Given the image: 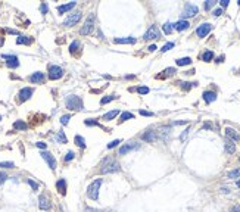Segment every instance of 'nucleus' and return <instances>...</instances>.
Wrapping results in <instances>:
<instances>
[{
  "mask_svg": "<svg viewBox=\"0 0 240 212\" xmlns=\"http://www.w3.org/2000/svg\"><path fill=\"white\" fill-rule=\"evenodd\" d=\"M80 47H81V43H80V41H78V40H74V41H72V43L69 44V52H71V53H75V52H77V50H78Z\"/></svg>",
  "mask_w": 240,
  "mask_h": 212,
  "instance_id": "nucleus-27",
  "label": "nucleus"
},
{
  "mask_svg": "<svg viewBox=\"0 0 240 212\" xmlns=\"http://www.w3.org/2000/svg\"><path fill=\"white\" fill-rule=\"evenodd\" d=\"M40 155H41V158L47 162V165L50 167V169H55V168H56V159H55V156H53L52 153H49V152H46V150H43Z\"/></svg>",
  "mask_w": 240,
  "mask_h": 212,
  "instance_id": "nucleus-12",
  "label": "nucleus"
},
{
  "mask_svg": "<svg viewBox=\"0 0 240 212\" xmlns=\"http://www.w3.org/2000/svg\"><path fill=\"white\" fill-rule=\"evenodd\" d=\"M114 99H116V96H114V94H111V96H106V97H102V100H100V105H106V103L112 102Z\"/></svg>",
  "mask_w": 240,
  "mask_h": 212,
  "instance_id": "nucleus-36",
  "label": "nucleus"
},
{
  "mask_svg": "<svg viewBox=\"0 0 240 212\" xmlns=\"http://www.w3.org/2000/svg\"><path fill=\"white\" fill-rule=\"evenodd\" d=\"M227 175H229V178H239L240 177V168H236V169L230 171Z\"/></svg>",
  "mask_w": 240,
  "mask_h": 212,
  "instance_id": "nucleus-33",
  "label": "nucleus"
},
{
  "mask_svg": "<svg viewBox=\"0 0 240 212\" xmlns=\"http://www.w3.org/2000/svg\"><path fill=\"white\" fill-rule=\"evenodd\" d=\"M30 81L34 83V84H38V83H43L44 81V74L43 72H34L33 75H30Z\"/></svg>",
  "mask_w": 240,
  "mask_h": 212,
  "instance_id": "nucleus-16",
  "label": "nucleus"
},
{
  "mask_svg": "<svg viewBox=\"0 0 240 212\" xmlns=\"http://www.w3.org/2000/svg\"><path fill=\"white\" fill-rule=\"evenodd\" d=\"M65 105H66V108L71 109V111H81V109H83V100H81V97L75 96V94L68 96V97L65 99Z\"/></svg>",
  "mask_w": 240,
  "mask_h": 212,
  "instance_id": "nucleus-2",
  "label": "nucleus"
},
{
  "mask_svg": "<svg viewBox=\"0 0 240 212\" xmlns=\"http://www.w3.org/2000/svg\"><path fill=\"white\" fill-rule=\"evenodd\" d=\"M140 115H143V116H153V113L152 112H148V111H140Z\"/></svg>",
  "mask_w": 240,
  "mask_h": 212,
  "instance_id": "nucleus-49",
  "label": "nucleus"
},
{
  "mask_svg": "<svg viewBox=\"0 0 240 212\" xmlns=\"http://www.w3.org/2000/svg\"><path fill=\"white\" fill-rule=\"evenodd\" d=\"M133 118H134V115H133L131 112H122V113H121V119H119V121L122 122V121H127V119H133Z\"/></svg>",
  "mask_w": 240,
  "mask_h": 212,
  "instance_id": "nucleus-34",
  "label": "nucleus"
},
{
  "mask_svg": "<svg viewBox=\"0 0 240 212\" xmlns=\"http://www.w3.org/2000/svg\"><path fill=\"white\" fill-rule=\"evenodd\" d=\"M197 12H199V8L196 6V5H192V3H186V6H184V11L181 13V16L183 18H192V16H196L197 15Z\"/></svg>",
  "mask_w": 240,
  "mask_h": 212,
  "instance_id": "nucleus-5",
  "label": "nucleus"
},
{
  "mask_svg": "<svg viewBox=\"0 0 240 212\" xmlns=\"http://www.w3.org/2000/svg\"><path fill=\"white\" fill-rule=\"evenodd\" d=\"M189 27H190L189 21H184V19L178 21L177 24H174V30H177V31H184V30H187Z\"/></svg>",
  "mask_w": 240,
  "mask_h": 212,
  "instance_id": "nucleus-20",
  "label": "nucleus"
},
{
  "mask_svg": "<svg viewBox=\"0 0 240 212\" xmlns=\"http://www.w3.org/2000/svg\"><path fill=\"white\" fill-rule=\"evenodd\" d=\"M3 59H6V65L8 68H12V69H15V68L19 67V60H18V57L15 55H2Z\"/></svg>",
  "mask_w": 240,
  "mask_h": 212,
  "instance_id": "nucleus-11",
  "label": "nucleus"
},
{
  "mask_svg": "<svg viewBox=\"0 0 240 212\" xmlns=\"http://www.w3.org/2000/svg\"><path fill=\"white\" fill-rule=\"evenodd\" d=\"M162 30H164V33L165 34H171L172 30H174V25H172L171 22H167V24L162 25Z\"/></svg>",
  "mask_w": 240,
  "mask_h": 212,
  "instance_id": "nucleus-30",
  "label": "nucleus"
},
{
  "mask_svg": "<svg viewBox=\"0 0 240 212\" xmlns=\"http://www.w3.org/2000/svg\"><path fill=\"white\" fill-rule=\"evenodd\" d=\"M100 186H102V178L94 180L92 184L89 186V189H87V196L90 199H93V201H97L99 199V189H100Z\"/></svg>",
  "mask_w": 240,
  "mask_h": 212,
  "instance_id": "nucleus-3",
  "label": "nucleus"
},
{
  "mask_svg": "<svg viewBox=\"0 0 240 212\" xmlns=\"http://www.w3.org/2000/svg\"><path fill=\"white\" fill-rule=\"evenodd\" d=\"M13 128H15V130H22V131H25V130H27V124L24 122L22 119H18V121H15V124H13Z\"/></svg>",
  "mask_w": 240,
  "mask_h": 212,
  "instance_id": "nucleus-26",
  "label": "nucleus"
},
{
  "mask_svg": "<svg viewBox=\"0 0 240 212\" xmlns=\"http://www.w3.org/2000/svg\"><path fill=\"white\" fill-rule=\"evenodd\" d=\"M31 43H33V38L27 35H19L16 38V44H31Z\"/></svg>",
  "mask_w": 240,
  "mask_h": 212,
  "instance_id": "nucleus-24",
  "label": "nucleus"
},
{
  "mask_svg": "<svg viewBox=\"0 0 240 212\" xmlns=\"http://www.w3.org/2000/svg\"><path fill=\"white\" fill-rule=\"evenodd\" d=\"M219 5H221V8H227L229 6V0H221Z\"/></svg>",
  "mask_w": 240,
  "mask_h": 212,
  "instance_id": "nucleus-51",
  "label": "nucleus"
},
{
  "mask_svg": "<svg viewBox=\"0 0 240 212\" xmlns=\"http://www.w3.org/2000/svg\"><path fill=\"white\" fill-rule=\"evenodd\" d=\"M222 60H224V56H219L217 59V62H222Z\"/></svg>",
  "mask_w": 240,
  "mask_h": 212,
  "instance_id": "nucleus-56",
  "label": "nucleus"
},
{
  "mask_svg": "<svg viewBox=\"0 0 240 212\" xmlns=\"http://www.w3.org/2000/svg\"><path fill=\"white\" fill-rule=\"evenodd\" d=\"M141 139L144 140V142H155L156 139H158V135L155 131H146V133L141 135Z\"/></svg>",
  "mask_w": 240,
  "mask_h": 212,
  "instance_id": "nucleus-22",
  "label": "nucleus"
},
{
  "mask_svg": "<svg viewBox=\"0 0 240 212\" xmlns=\"http://www.w3.org/2000/svg\"><path fill=\"white\" fill-rule=\"evenodd\" d=\"M74 156H75V155H74V152H68V153L65 155V162H69V161H72V159H74Z\"/></svg>",
  "mask_w": 240,
  "mask_h": 212,
  "instance_id": "nucleus-44",
  "label": "nucleus"
},
{
  "mask_svg": "<svg viewBox=\"0 0 240 212\" xmlns=\"http://www.w3.org/2000/svg\"><path fill=\"white\" fill-rule=\"evenodd\" d=\"M221 13H222V9H221V8H219V9H215V11H214V15H215V16H219Z\"/></svg>",
  "mask_w": 240,
  "mask_h": 212,
  "instance_id": "nucleus-54",
  "label": "nucleus"
},
{
  "mask_svg": "<svg viewBox=\"0 0 240 212\" xmlns=\"http://www.w3.org/2000/svg\"><path fill=\"white\" fill-rule=\"evenodd\" d=\"M215 0H208V2H205V9L206 11H209V9H212L214 6H215Z\"/></svg>",
  "mask_w": 240,
  "mask_h": 212,
  "instance_id": "nucleus-37",
  "label": "nucleus"
},
{
  "mask_svg": "<svg viewBox=\"0 0 240 212\" xmlns=\"http://www.w3.org/2000/svg\"><path fill=\"white\" fill-rule=\"evenodd\" d=\"M174 41H170V43H167V44H164V47H162V49H161V50H162V52H168V50H171L172 47H174Z\"/></svg>",
  "mask_w": 240,
  "mask_h": 212,
  "instance_id": "nucleus-38",
  "label": "nucleus"
},
{
  "mask_svg": "<svg viewBox=\"0 0 240 212\" xmlns=\"http://www.w3.org/2000/svg\"><path fill=\"white\" fill-rule=\"evenodd\" d=\"M149 91H150L149 87H138L137 89V93H140V94H148Z\"/></svg>",
  "mask_w": 240,
  "mask_h": 212,
  "instance_id": "nucleus-43",
  "label": "nucleus"
},
{
  "mask_svg": "<svg viewBox=\"0 0 240 212\" xmlns=\"http://www.w3.org/2000/svg\"><path fill=\"white\" fill-rule=\"evenodd\" d=\"M212 59H214V52L212 50H206L202 55V60H205V62H211Z\"/></svg>",
  "mask_w": 240,
  "mask_h": 212,
  "instance_id": "nucleus-29",
  "label": "nucleus"
},
{
  "mask_svg": "<svg viewBox=\"0 0 240 212\" xmlns=\"http://www.w3.org/2000/svg\"><path fill=\"white\" fill-rule=\"evenodd\" d=\"M40 11H41V13H47V5H46V3H41Z\"/></svg>",
  "mask_w": 240,
  "mask_h": 212,
  "instance_id": "nucleus-50",
  "label": "nucleus"
},
{
  "mask_svg": "<svg viewBox=\"0 0 240 212\" xmlns=\"http://www.w3.org/2000/svg\"><path fill=\"white\" fill-rule=\"evenodd\" d=\"M33 93H34V89H31V87H24V89L19 90V93H18V100L19 102L28 100V99L33 96Z\"/></svg>",
  "mask_w": 240,
  "mask_h": 212,
  "instance_id": "nucleus-10",
  "label": "nucleus"
},
{
  "mask_svg": "<svg viewBox=\"0 0 240 212\" xmlns=\"http://www.w3.org/2000/svg\"><path fill=\"white\" fill-rule=\"evenodd\" d=\"M211 30H212V25L211 24H202V25H199L197 27V30H196V34H197V37H200V38H203V37H206L208 34L211 33Z\"/></svg>",
  "mask_w": 240,
  "mask_h": 212,
  "instance_id": "nucleus-9",
  "label": "nucleus"
},
{
  "mask_svg": "<svg viewBox=\"0 0 240 212\" xmlns=\"http://www.w3.org/2000/svg\"><path fill=\"white\" fill-rule=\"evenodd\" d=\"M178 67H186V65H190L192 64V59L190 57H181V59H177L175 60Z\"/></svg>",
  "mask_w": 240,
  "mask_h": 212,
  "instance_id": "nucleus-28",
  "label": "nucleus"
},
{
  "mask_svg": "<svg viewBox=\"0 0 240 212\" xmlns=\"http://www.w3.org/2000/svg\"><path fill=\"white\" fill-rule=\"evenodd\" d=\"M230 212H240V205H236V206H233Z\"/></svg>",
  "mask_w": 240,
  "mask_h": 212,
  "instance_id": "nucleus-52",
  "label": "nucleus"
},
{
  "mask_svg": "<svg viewBox=\"0 0 240 212\" xmlns=\"http://www.w3.org/2000/svg\"><path fill=\"white\" fill-rule=\"evenodd\" d=\"M143 38H144V40H156V38H161V33H159V30H158V27H156V25H152L148 31H146V34L143 35Z\"/></svg>",
  "mask_w": 240,
  "mask_h": 212,
  "instance_id": "nucleus-7",
  "label": "nucleus"
},
{
  "mask_svg": "<svg viewBox=\"0 0 240 212\" xmlns=\"http://www.w3.org/2000/svg\"><path fill=\"white\" fill-rule=\"evenodd\" d=\"M225 135L229 137L231 142H240V134L234 130V128H230V127H227L225 128Z\"/></svg>",
  "mask_w": 240,
  "mask_h": 212,
  "instance_id": "nucleus-15",
  "label": "nucleus"
},
{
  "mask_svg": "<svg viewBox=\"0 0 240 212\" xmlns=\"http://www.w3.org/2000/svg\"><path fill=\"white\" fill-rule=\"evenodd\" d=\"M239 161H240V156H239Z\"/></svg>",
  "mask_w": 240,
  "mask_h": 212,
  "instance_id": "nucleus-58",
  "label": "nucleus"
},
{
  "mask_svg": "<svg viewBox=\"0 0 240 212\" xmlns=\"http://www.w3.org/2000/svg\"><path fill=\"white\" fill-rule=\"evenodd\" d=\"M121 169L119 164L115 161L114 158L108 156L102 161V165H100V174H111V172H118Z\"/></svg>",
  "mask_w": 240,
  "mask_h": 212,
  "instance_id": "nucleus-1",
  "label": "nucleus"
},
{
  "mask_svg": "<svg viewBox=\"0 0 240 212\" xmlns=\"http://www.w3.org/2000/svg\"><path fill=\"white\" fill-rule=\"evenodd\" d=\"M175 72H177L175 68H167V69L164 71V75H161V77H162V78H164V77H170V75H174Z\"/></svg>",
  "mask_w": 240,
  "mask_h": 212,
  "instance_id": "nucleus-35",
  "label": "nucleus"
},
{
  "mask_svg": "<svg viewBox=\"0 0 240 212\" xmlns=\"http://www.w3.org/2000/svg\"><path fill=\"white\" fill-rule=\"evenodd\" d=\"M6 178H8V175H6L5 172H0V184H3V183L6 181Z\"/></svg>",
  "mask_w": 240,
  "mask_h": 212,
  "instance_id": "nucleus-48",
  "label": "nucleus"
},
{
  "mask_svg": "<svg viewBox=\"0 0 240 212\" xmlns=\"http://www.w3.org/2000/svg\"><path fill=\"white\" fill-rule=\"evenodd\" d=\"M93 21H94V15H89V18H87V21H86V24L81 27V30H80V34L81 35H89V34H92L93 31Z\"/></svg>",
  "mask_w": 240,
  "mask_h": 212,
  "instance_id": "nucleus-4",
  "label": "nucleus"
},
{
  "mask_svg": "<svg viewBox=\"0 0 240 212\" xmlns=\"http://www.w3.org/2000/svg\"><path fill=\"white\" fill-rule=\"evenodd\" d=\"M156 49H158V47H156V46H155V44H150V46H149V47H148V50H149V52H155Z\"/></svg>",
  "mask_w": 240,
  "mask_h": 212,
  "instance_id": "nucleus-53",
  "label": "nucleus"
},
{
  "mask_svg": "<svg viewBox=\"0 0 240 212\" xmlns=\"http://www.w3.org/2000/svg\"><path fill=\"white\" fill-rule=\"evenodd\" d=\"M69 119H71V115H63L62 118H60V124L62 125H66L69 122Z\"/></svg>",
  "mask_w": 240,
  "mask_h": 212,
  "instance_id": "nucleus-41",
  "label": "nucleus"
},
{
  "mask_svg": "<svg viewBox=\"0 0 240 212\" xmlns=\"http://www.w3.org/2000/svg\"><path fill=\"white\" fill-rule=\"evenodd\" d=\"M114 43H115V44H134V43H136V38H134V37H125V38H115Z\"/></svg>",
  "mask_w": 240,
  "mask_h": 212,
  "instance_id": "nucleus-17",
  "label": "nucleus"
},
{
  "mask_svg": "<svg viewBox=\"0 0 240 212\" xmlns=\"http://www.w3.org/2000/svg\"><path fill=\"white\" fill-rule=\"evenodd\" d=\"M81 16H83L81 12H74V13H71L68 18L63 21V25H65V27H72V25H75V24L80 21Z\"/></svg>",
  "mask_w": 240,
  "mask_h": 212,
  "instance_id": "nucleus-8",
  "label": "nucleus"
},
{
  "mask_svg": "<svg viewBox=\"0 0 240 212\" xmlns=\"http://www.w3.org/2000/svg\"><path fill=\"white\" fill-rule=\"evenodd\" d=\"M56 140L59 142V143H68V140H66V135H65V133H63V131H59V133H57Z\"/></svg>",
  "mask_w": 240,
  "mask_h": 212,
  "instance_id": "nucleus-31",
  "label": "nucleus"
},
{
  "mask_svg": "<svg viewBox=\"0 0 240 212\" xmlns=\"http://www.w3.org/2000/svg\"><path fill=\"white\" fill-rule=\"evenodd\" d=\"M121 143V140H114V142H111L109 145H108V149H112V147H115V146H118Z\"/></svg>",
  "mask_w": 240,
  "mask_h": 212,
  "instance_id": "nucleus-45",
  "label": "nucleus"
},
{
  "mask_svg": "<svg viewBox=\"0 0 240 212\" xmlns=\"http://www.w3.org/2000/svg\"><path fill=\"white\" fill-rule=\"evenodd\" d=\"M203 100L206 103H212V102L217 100V93L215 91H205L203 93Z\"/></svg>",
  "mask_w": 240,
  "mask_h": 212,
  "instance_id": "nucleus-19",
  "label": "nucleus"
},
{
  "mask_svg": "<svg viewBox=\"0 0 240 212\" xmlns=\"http://www.w3.org/2000/svg\"><path fill=\"white\" fill-rule=\"evenodd\" d=\"M38 206H40V209H43V211H49L50 208H52V203H50V201L47 199L46 196H40L38 197Z\"/></svg>",
  "mask_w": 240,
  "mask_h": 212,
  "instance_id": "nucleus-14",
  "label": "nucleus"
},
{
  "mask_svg": "<svg viewBox=\"0 0 240 212\" xmlns=\"http://www.w3.org/2000/svg\"><path fill=\"white\" fill-rule=\"evenodd\" d=\"M0 119H2V116H0Z\"/></svg>",
  "mask_w": 240,
  "mask_h": 212,
  "instance_id": "nucleus-59",
  "label": "nucleus"
},
{
  "mask_svg": "<svg viewBox=\"0 0 240 212\" xmlns=\"http://www.w3.org/2000/svg\"><path fill=\"white\" fill-rule=\"evenodd\" d=\"M28 184L33 187V190H38V184H37L35 181H33V180H28Z\"/></svg>",
  "mask_w": 240,
  "mask_h": 212,
  "instance_id": "nucleus-46",
  "label": "nucleus"
},
{
  "mask_svg": "<svg viewBox=\"0 0 240 212\" xmlns=\"http://www.w3.org/2000/svg\"><path fill=\"white\" fill-rule=\"evenodd\" d=\"M35 146H37L38 149H43V150L47 147V145H46V143H43V142H37V143H35Z\"/></svg>",
  "mask_w": 240,
  "mask_h": 212,
  "instance_id": "nucleus-47",
  "label": "nucleus"
},
{
  "mask_svg": "<svg viewBox=\"0 0 240 212\" xmlns=\"http://www.w3.org/2000/svg\"><path fill=\"white\" fill-rule=\"evenodd\" d=\"M183 124H187V121H175L174 125H183Z\"/></svg>",
  "mask_w": 240,
  "mask_h": 212,
  "instance_id": "nucleus-55",
  "label": "nucleus"
},
{
  "mask_svg": "<svg viewBox=\"0 0 240 212\" xmlns=\"http://www.w3.org/2000/svg\"><path fill=\"white\" fill-rule=\"evenodd\" d=\"M75 145L80 146L81 149H84V147H86V140H84L81 135H75Z\"/></svg>",
  "mask_w": 240,
  "mask_h": 212,
  "instance_id": "nucleus-32",
  "label": "nucleus"
},
{
  "mask_svg": "<svg viewBox=\"0 0 240 212\" xmlns=\"http://www.w3.org/2000/svg\"><path fill=\"white\" fill-rule=\"evenodd\" d=\"M0 168H15L13 162H0Z\"/></svg>",
  "mask_w": 240,
  "mask_h": 212,
  "instance_id": "nucleus-40",
  "label": "nucleus"
},
{
  "mask_svg": "<svg viewBox=\"0 0 240 212\" xmlns=\"http://www.w3.org/2000/svg\"><path fill=\"white\" fill-rule=\"evenodd\" d=\"M84 124H86V125H97V127H102L100 124L97 122V121H94V119H86Z\"/></svg>",
  "mask_w": 240,
  "mask_h": 212,
  "instance_id": "nucleus-42",
  "label": "nucleus"
},
{
  "mask_svg": "<svg viewBox=\"0 0 240 212\" xmlns=\"http://www.w3.org/2000/svg\"><path fill=\"white\" fill-rule=\"evenodd\" d=\"M118 113H119V111L118 109H114V111H109L108 113H105L102 116V119L103 121H112L115 116H118Z\"/></svg>",
  "mask_w": 240,
  "mask_h": 212,
  "instance_id": "nucleus-23",
  "label": "nucleus"
},
{
  "mask_svg": "<svg viewBox=\"0 0 240 212\" xmlns=\"http://www.w3.org/2000/svg\"><path fill=\"white\" fill-rule=\"evenodd\" d=\"M224 147H225V152L230 153V155L236 152V143H233L231 140H227V142L224 143Z\"/></svg>",
  "mask_w": 240,
  "mask_h": 212,
  "instance_id": "nucleus-25",
  "label": "nucleus"
},
{
  "mask_svg": "<svg viewBox=\"0 0 240 212\" xmlns=\"http://www.w3.org/2000/svg\"><path fill=\"white\" fill-rule=\"evenodd\" d=\"M180 84H181V87L184 90H190L193 86H196V83H180Z\"/></svg>",
  "mask_w": 240,
  "mask_h": 212,
  "instance_id": "nucleus-39",
  "label": "nucleus"
},
{
  "mask_svg": "<svg viewBox=\"0 0 240 212\" xmlns=\"http://www.w3.org/2000/svg\"><path fill=\"white\" fill-rule=\"evenodd\" d=\"M63 77V69L57 65H50L49 67V78L50 80H59Z\"/></svg>",
  "mask_w": 240,
  "mask_h": 212,
  "instance_id": "nucleus-6",
  "label": "nucleus"
},
{
  "mask_svg": "<svg viewBox=\"0 0 240 212\" xmlns=\"http://www.w3.org/2000/svg\"><path fill=\"white\" fill-rule=\"evenodd\" d=\"M140 145L136 143V142H130V143H127L124 145L122 147H119V155H127L128 152H131V150H134V149H138Z\"/></svg>",
  "mask_w": 240,
  "mask_h": 212,
  "instance_id": "nucleus-13",
  "label": "nucleus"
},
{
  "mask_svg": "<svg viewBox=\"0 0 240 212\" xmlns=\"http://www.w3.org/2000/svg\"><path fill=\"white\" fill-rule=\"evenodd\" d=\"M56 189L59 190L60 194H66V181H65L63 178L57 180L56 181Z\"/></svg>",
  "mask_w": 240,
  "mask_h": 212,
  "instance_id": "nucleus-21",
  "label": "nucleus"
},
{
  "mask_svg": "<svg viewBox=\"0 0 240 212\" xmlns=\"http://www.w3.org/2000/svg\"><path fill=\"white\" fill-rule=\"evenodd\" d=\"M236 184H237V187H240V180H237V183H236Z\"/></svg>",
  "mask_w": 240,
  "mask_h": 212,
  "instance_id": "nucleus-57",
  "label": "nucleus"
},
{
  "mask_svg": "<svg viewBox=\"0 0 240 212\" xmlns=\"http://www.w3.org/2000/svg\"><path fill=\"white\" fill-rule=\"evenodd\" d=\"M75 2H71V3H66V5H60V6H57V12L62 15V13H65V12L71 11L72 8H75Z\"/></svg>",
  "mask_w": 240,
  "mask_h": 212,
  "instance_id": "nucleus-18",
  "label": "nucleus"
}]
</instances>
